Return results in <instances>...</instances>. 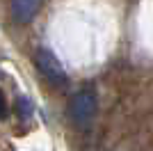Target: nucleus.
Listing matches in <instances>:
<instances>
[{
    "instance_id": "obj_3",
    "label": "nucleus",
    "mask_w": 153,
    "mask_h": 151,
    "mask_svg": "<svg viewBox=\"0 0 153 151\" xmlns=\"http://www.w3.org/2000/svg\"><path fill=\"white\" fill-rule=\"evenodd\" d=\"M44 0H12V16L19 23H30Z\"/></svg>"
},
{
    "instance_id": "obj_5",
    "label": "nucleus",
    "mask_w": 153,
    "mask_h": 151,
    "mask_svg": "<svg viewBox=\"0 0 153 151\" xmlns=\"http://www.w3.org/2000/svg\"><path fill=\"white\" fill-rule=\"evenodd\" d=\"M7 114V105H5V99H2V94H0V117H5Z\"/></svg>"
},
{
    "instance_id": "obj_4",
    "label": "nucleus",
    "mask_w": 153,
    "mask_h": 151,
    "mask_svg": "<svg viewBox=\"0 0 153 151\" xmlns=\"http://www.w3.org/2000/svg\"><path fill=\"white\" fill-rule=\"evenodd\" d=\"M16 114L19 117H23V119H27L32 114V103H30V99H25V96H19L16 99Z\"/></svg>"
},
{
    "instance_id": "obj_2",
    "label": "nucleus",
    "mask_w": 153,
    "mask_h": 151,
    "mask_svg": "<svg viewBox=\"0 0 153 151\" xmlns=\"http://www.w3.org/2000/svg\"><path fill=\"white\" fill-rule=\"evenodd\" d=\"M34 64H37V69L41 71V73H44L51 82L64 85V82L69 80V78H66L64 67L59 64V60L53 55L51 50H37V55H34Z\"/></svg>"
},
{
    "instance_id": "obj_1",
    "label": "nucleus",
    "mask_w": 153,
    "mask_h": 151,
    "mask_svg": "<svg viewBox=\"0 0 153 151\" xmlns=\"http://www.w3.org/2000/svg\"><path fill=\"white\" fill-rule=\"evenodd\" d=\"M69 114H71V119H73L76 126H80V128L89 126L91 119H94V114H96V94L89 92V89L78 92V94L71 99Z\"/></svg>"
}]
</instances>
